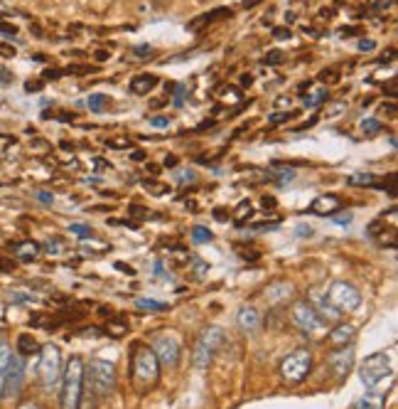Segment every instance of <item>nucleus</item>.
I'll use <instances>...</instances> for the list:
<instances>
[{"instance_id": "f257e3e1", "label": "nucleus", "mask_w": 398, "mask_h": 409, "mask_svg": "<svg viewBox=\"0 0 398 409\" xmlns=\"http://www.w3.org/2000/svg\"><path fill=\"white\" fill-rule=\"evenodd\" d=\"M130 370L138 392H148L160 380V360L155 357L150 345H136L130 353Z\"/></svg>"}, {"instance_id": "f03ea898", "label": "nucleus", "mask_w": 398, "mask_h": 409, "mask_svg": "<svg viewBox=\"0 0 398 409\" xmlns=\"http://www.w3.org/2000/svg\"><path fill=\"white\" fill-rule=\"evenodd\" d=\"M84 392V363L79 355H74L64 367L62 377V409H79Z\"/></svg>"}, {"instance_id": "7ed1b4c3", "label": "nucleus", "mask_w": 398, "mask_h": 409, "mask_svg": "<svg viewBox=\"0 0 398 409\" xmlns=\"http://www.w3.org/2000/svg\"><path fill=\"white\" fill-rule=\"evenodd\" d=\"M325 303H327L334 313H339V316H342V313H352V310L359 308L361 294H359L352 283L334 281L330 288H327V294H325Z\"/></svg>"}, {"instance_id": "20e7f679", "label": "nucleus", "mask_w": 398, "mask_h": 409, "mask_svg": "<svg viewBox=\"0 0 398 409\" xmlns=\"http://www.w3.org/2000/svg\"><path fill=\"white\" fill-rule=\"evenodd\" d=\"M310 370H312V353L305 350V348L293 350V353L285 355L283 363H280V375H283V380L288 382V384L302 382L310 375Z\"/></svg>"}, {"instance_id": "39448f33", "label": "nucleus", "mask_w": 398, "mask_h": 409, "mask_svg": "<svg viewBox=\"0 0 398 409\" xmlns=\"http://www.w3.org/2000/svg\"><path fill=\"white\" fill-rule=\"evenodd\" d=\"M224 343V330L211 325V328H204L202 335L197 338V345H194V365L197 367H206L211 360H214V353L221 348Z\"/></svg>"}, {"instance_id": "423d86ee", "label": "nucleus", "mask_w": 398, "mask_h": 409, "mask_svg": "<svg viewBox=\"0 0 398 409\" xmlns=\"http://www.w3.org/2000/svg\"><path fill=\"white\" fill-rule=\"evenodd\" d=\"M359 375H361V382H364L366 387H376L384 377L391 375V360H388V355L386 353L369 355V357L361 363V367H359Z\"/></svg>"}, {"instance_id": "0eeeda50", "label": "nucleus", "mask_w": 398, "mask_h": 409, "mask_svg": "<svg viewBox=\"0 0 398 409\" xmlns=\"http://www.w3.org/2000/svg\"><path fill=\"white\" fill-rule=\"evenodd\" d=\"M89 380H91V387L96 390V395H111L113 387H116V370L111 363L106 360H91L89 365Z\"/></svg>"}, {"instance_id": "6e6552de", "label": "nucleus", "mask_w": 398, "mask_h": 409, "mask_svg": "<svg viewBox=\"0 0 398 409\" xmlns=\"http://www.w3.org/2000/svg\"><path fill=\"white\" fill-rule=\"evenodd\" d=\"M40 377L44 382V387H55L59 380V370H62V353L57 345H44L40 348Z\"/></svg>"}, {"instance_id": "1a4fd4ad", "label": "nucleus", "mask_w": 398, "mask_h": 409, "mask_svg": "<svg viewBox=\"0 0 398 409\" xmlns=\"http://www.w3.org/2000/svg\"><path fill=\"white\" fill-rule=\"evenodd\" d=\"M290 318H293V323L298 328L307 330V333H315L320 328H325V321H322L320 310L312 303H307V301H298L293 306V310H290Z\"/></svg>"}, {"instance_id": "9d476101", "label": "nucleus", "mask_w": 398, "mask_h": 409, "mask_svg": "<svg viewBox=\"0 0 398 409\" xmlns=\"http://www.w3.org/2000/svg\"><path fill=\"white\" fill-rule=\"evenodd\" d=\"M152 353H155V357H157L163 365L175 367L179 363L182 348H179L177 338H172V335H160V338L152 340Z\"/></svg>"}, {"instance_id": "9b49d317", "label": "nucleus", "mask_w": 398, "mask_h": 409, "mask_svg": "<svg viewBox=\"0 0 398 409\" xmlns=\"http://www.w3.org/2000/svg\"><path fill=\"white\" fill-rule=\"evenodd\" d=\"M25 382V363L22 357H10L8 370H5V384H3V395L8 397H17L22 390Z\"/></svg>"}, {"instance_id": "f8f14e48", "label": "nucleus", "mask_w": 398, "mask_h": 409, "mask_svg": "<svg viewBox=\"0 0 398 409\" xmlns=\"http://www.w3.org/2000/svg\"><path fill=\"white\" fill-rule=\"evenodd\" d=\"M352 365H354V348H352V345L337 348V350L330 355V367L337 380H344V377L352 372Z\"/></svg>"}, {"instance_id": "ddd939ff", "label": "nucleus", "mask_w": 398, "mask_h": 409, "mask_svg": "<svg viewBox=\"0 0 398 409\" xmlns=\"http://www.w3.org/2000/svg\"><path fill=\"white\" fill-rule=\"evenodd\" d=\"M354 335H357V328L352 323H339L337 328H332V333L327 335V340H330V345L337 350V348H347V345H352V340H354Z\"/></svg>"}, {"instance_id": "4468645a", "label": "nucleus", "mask_w": 398, "mask_h": 409, "mask_svg": "<svg viewBox=\"0 0 398 409\" xmlns=\"http://www.w3.org/2000/svg\"><path fill=\"white\" fill-rule=\"evenodd\" d=\"M342 207V198L339 195H320L317 200H312V205H310V212L312 214H322V217H327V214H334V212Z\"/></svg>"}, {"instance_id": "2eb2a0df", "label": "nucleus", "mask_w": 398, "mask_h": 409, "mask_svg": "<svg viewBox=\"0 0 398 409\" xmlns=\"http://www.w3.org/2000/svg\"><path fill=\"white\" fill-rule=\"evenodd\" d=\"M236 323L241 325V330H246V333H256L261 328V316H258V310L253 306H244L236 313Z\"/></svg>"}, {"instance_id": "dca6fc26", "label": "nucleus", "mask_w": 398, "mask_h": 409, "mask_svg": "<svg viewBox=\"0 0 398 409\" xmlns=\"http://www.w3.org/2000/svg\"><path fill=\"white\" fill-rule=\"evenodd\" d=\"M10 249H13V254L20 259V261H32L35 256L40 254V244L37 242H17V244H10Z\"/></svg>"}, {"instance_id": "f3484780", "label": "nucleus", "mask_w": 398, "mask_h": 409, "mask_svg": "<svg viewBox=\"0 0 398 409\" xmlns=\"http://www.w3.org/2000/svg\"><path fill=\"white\" fill-rule=\"evenodd\" d=\"M155 84H157V77H155V74H138V77H133V82H130V91L138 94V97H143V94H150L152 89H155Z\"/></svg>"}, {"instance_id": "a211bd4d", "label": "nucleus", "mask_w": 398, "mask_h": 409, "mask_svg": "<svg viewBox=\"0 0 398 409\" xmlns=\"http://www.w3.org/2000/svg\"><path fill=\"white\" fill-rule=\"evenodd\" d=\"M226 15H231L229 8H221V10H214V13H204V15H199V17H194L187 28L190 30H202L204 25H211L214 20H221V17H226Z\"/></svg>"}, {"instance_id": "6ab92c4d", "label": "nucleus", "mask_w": 398, "mask_h": 409, "mask_svg": "<svg viewBox=\"0 0 398 409\" xmlns=\"http://www.w3.org/2000/svg\"><path fill=\"white\" fill-rule=\"evenodd\" d=\"M136 308L138 310H150V313H160V310H167L170 306L163 303V301H155V298H138Z\"/></svg>"}, {"instance_id": "aec40b11", "label": "nucleus", "mask_w": 398, "mask_h": 409, "mask_svg": "<svg viewBox=\"0 0 398 409\" xmlns=\"http://www.w3.org/2000/svg\"><path fill=\"white\" fill-rule=\"evenodd\" d=\"M17 350L22 355H35V353H40V343L32 338V335H20V338H17Z\"/></svg>"}, {"instance_id": "412c9836", "label": "nucleus", "mask_w": 398, "mask_h": 409, "mask_svg": "<svg viewBox=\"0 0 398 409\" xmlns=\"http://www.w3.org/2000/svg\"><path fill=\"white\" fill-rule=\"evenodd\" d=\"M10 348L8 343H0V397H3V384H5V370H8V363H10Z\"/></svg>"}, {"instance_id": "4be33fe9", "label": "nucleus", "mask_w": 398, "mask_h": 409, "mask_svg": "<svg viewBox=\"0 0 398 409\" xmlns=\"http://www.w3.org/2000/svg\"><path fill=\"white\" fill-rule=\"evenodd\" d=\"M251 214H253V205H251L248 200H244V202H238V207L233 212V222H236V225H244L246 220H251Z\"/></svg>"}, {"instance_id": "5701e85b", "label": "nucleus", "mask_w": 398, "mask_h": 409, "mask_svg": "<svg viewBox=\"0 0 398 409\" xmlns=\"http://www.w3.org/2000/svg\"><path fill=\"white\" fill-rule=\"evenodd\" d=\"M354 409H384V397L379 395L364 397V399H359L357 404H354Z\"/></svg>"}, {"instance_id": "b1692460", "label": "nucleus", "mask_w": 398, "mask_h": 409, "mask_svg": "<svg viewBox=\"0 0 398 409\" xmlns=\"http://www.w3.org/2000/svg\"><path fill=\"white\" fill-rule=\"evenodd\" d=\"M86 104H89V109L94 113H103L106 106H109V97H106V94H91Z\"/></svg>"}, {"instance_id": "393cba45", "label": "nucleus", "mask_w": 398, "mask_h": 409, "mask_svg": "<svg viewBox=\"0 0 398 409\" xmlns=\"http://www.w3.org/2000/svg\"><path fill=\"white\" fill-rule=\"evenodd\" d=\"M106 333H109L111 338H123L125 333H128V325L123 321H113V323L106 325Z\"/></svg>"}, {"instance_id": "a878e982", "label": "nucleus", "mask_w": 398, "mask_h": 409, "mask_svg": "<svg viewBox=\"0 0 398 409\" xmlns=\"http://www.w3.org/2000/svg\"><path fill=\"white\" fill-rule=\"evenodd\" d=\"M143 187H145V190H148L150 195H157V198L170 193V187H165V185L157 183V180H143Z\"/></svg>"}, {"instance_id": "bb28decb", "label": "nucleus", "mask_w": 398, "mask_h": 409, "mask_svg": "<svg viewBox=\"0 0 398 409\" xmlns=\"http://www.w3.org/2000/svg\"><path fill=\"white\" fill-rule=\"evenodd\" d=\"M381 121L379 118H366V121H361V131L366 133V136H376V133H381Z\"/></svg>"}, {"instance_id": "cd10ccee", "label": "nucleus", "mask_w": 398, "mask_h": 409, "mask_svg": "<svg viewBox=\"0 0 398 409\" xmlns=\"http://www.w3.org/2000/svg\"><path fill=\"white\" fill-rule=\"evenodd\" d=\"M172 178H175L177 183H194V180H197V173H194L192 168H182V170H175Z\"/></svg>"}, {"instance_id": "c85d7f7f", "label": "nucleus", "mask_w": 398, "mask_h": 409, "mask_svg": "<svg viewBox=\"0 0 398 409\" xmlns=\"http://www.w3.org/2000/svg\"><path fill=\"white\" fill-rule=\"evenodd\" d=\"M211 232L206 229V227H194L192 229V239H194V244H202V242H211Z\"/></svg>"}, {"instance_id": "c756f323", "label": "nucleus", "mask_w": 398, "mask_h": 409, "mask_svg": "<svg viewBox=\"0 0 398 409\" xmlns=\"http://www.w3.org/2000/svg\"><path fill=\"white\" fill-rule=\"evenodd\" d=\"M325 99H327V89H320V91H317V94H312V97H305V106L315 109V106H320Z\"/></svg>"}, {"instance_id": "7c9ffc66", "label": "nucleus", "mask_w": 398, "mask_h": 409, "mask_svg": "<svg viewBox=\"0 0 398 409\" xmlns=\"http://www.w3.org/2000/svg\"><path fill=\"white\" fill-rule=\"evenodd\" d=\"M371 183H376V178L371 173H357V175L349 178V185H371Z\"/></svg>"}, {"instance_id": "2f4dec72", "label": "nucleus", "mask_w": 398, "mask_h": 409, "mask_svg": "<svg viewBox=\"0 0 398 409\" xmlns=\"http://www.w3.org/2000/svg\"><path fill=\"white\" fill-rule=\"evenodd\" d=\"M133 141L125 138V136H118V138H109V148H116V151H123V148H130Z\"/></svg>"}, {"instance_id": "473e14b6", "label": "nucleus", "mask_w": 398, "mask_h": 409, "mask_svg": "<svg viewBox=\"0 0 398 409\" xmlns=\"http://www.w3.org/2000/svg\"><path fill=\"white\" fill-rule=\"evenodd\" d=\"M339 79V71L337 69H325V71H320V82H325V84H334Z\"/></svg>"}, {"instance_id": "72a5a7b5", "label": "nucleus", "mask_w": 398, "mask_h": 409, "mask_svg": "<svg viewBox=\"0 0 398 409\" xmlns=\"http://www.w3.org/2000/svg\"><path fill=\"white\" fill-rule=\"evenodd\" d=\"M69 232H71V234H76V237H89V234H91V227L74 222V225H69Z\"/></svg>"}, {"instance_id": "f704fd0d", "label": "nucleus", "mask_w": 398, "mask_h": 409, "mask_svg": "<svg viewBox=\"0 0 398 409\" xmlns=\"http://www.w3.org/2000/svg\"><path fill=\"white\" fill-rule=\"evenodd\" d=\"M293 116H295L293 111H285V113H271V116H268V121H271V124H285V121H290Z\"/></svg>"}, {"instance_id": "c9c22d12", "label": "nucleus", "mask_w": 398, "mask_h": 409, "mask_svg": "<svg viewBox=\"0 0 398 409\" xmlns=\"http://www.w3.org/2000/svg\"><path fill=\"white\" fill-rule=\"evenodd\" d=\"M283 59H285V55H283V52H278V50H275V52H271V55H266V59H263V62H266V64H268V67H273V64H280V62H283Z\"/></svg>"}, {"instance_id": "e433bc0d", "label": "nucleus", "mask_w": 398, "mask_h": 409, "mask_svg": "<svg viewBox=\"0 0 398 409\" xmlns=\"http://www.w3.org/2000/svg\"><path fill=\"white\" fill-rule=\"evenodd\" d=\"M128 214H130V217H150V212L145 210V207H140V205H130V207H128Z\"/></svg>"}, {"instance_id": "4c0bfd02", "label": "nucleus", "mask_w": 398, "mask_h": 409, "mask_svg": "<svg viewBox=\"0 0 398 409\" xmlns=\"http://www.w3.org/2000/svg\"><path fill=\"white\" fill-rule=\"evenodd\" d=\"M334 217V225H339V227H347L349 222H352V214L349 212H344V214H332Z\"/></svg>"}, {"instance_id": "58836bf2", "label": "nucleus", "mask_w": 398, "mask_h": 409, "mask_svg": "<svg viewBox=\"0 0 398 409\" xmlns=\"http://www.w3.org/2000/svg\"><path fill=\"white\" fill-rule=\"evenodd\" d=\"M150 126L165 128V126H170V118H167V116H152V118H150Z\"/></svg>"}, {"instance_id": "ea45409f", "label": "nucleus", "mask_w": 398, "mask_h": 409, "mask_svg": "<svg viewBox=\"0 0 398 409\" xmlns=\"http://www.w3.org/2000/svg\"><path fill=\"white\" fill-rule=\"evenodd\" d=\"M0 32H3V35H8V37H15V35H17V28L10 25V22H0Z\"/></svg>"}, {"instance_id": "a19ab883", "label": "nucleus", "mask_w": 398, "mask_h": 409, "mask_svg": "<svg viewBox=\"0 0 398 409\" xmlns=\"http://www.w3.org/2000/svg\"><path fill=\"white\" fill-rule=\"evenodd\" d=\"M10 146H15V136H0V153L8 151Z\"/></svg>"}, {"instance_id": "79ce46f5", "label": "nucleus", "mask_w": 398, "mask_h": 409, "mask_svg": "<svg viewBox=\"0 0 398 409\" xmlns=\"http://www.w3.org/2000/svg\"><path fill=\"white\" fill-rule=\"evenodd\" d=\"M133 52H136L138 57H150L152 55V47H150V44H138Z\"/></svg>"}, {"instance_id": "37998d69", "label": "nucleus", "mask_w": 398, "mask_h": 409, "mask_svg": "<svg viewBox=\"0 0 398 409\" xmlns=\"http://www.w3.org/2000/svg\"><path fill=\"white\" fill-rule=\"evenodd\" d=\"M374 47H376L374 40H359V50H361V52H371Z\"/></svg>"}, {"instance_id": "c03bdc74", "label": "nucleus", "mask_w": 398, "mask_h": 409, "mask_svg": "<svg viewBox=\"0 0 398 409\" xmlns=\"http://www.w3.org/2000/svg\"><path fill=\"white\" fill-rule=\"evenodd\" d=\"M273 37H275V40H288V37H290V30H285V28L273 30Z\"/></svg>"}, {"instance_id": "a18cd8bd", "label": "nucleus", "mask_w": 398, "mask_h": 409, "mask_svg": "<svg viewBox=\"0 0 398 409\" xmlns=\"http://www.w3.org/2000/svg\"><path fill=\"white\" fill-rule=\"evenodd\" d=\"M261 205H263V210H275V198H268V195H266V198L261 200Z\"/></svg>"}, {"instance_id": "49530a36", "label": "nucleus", "mask_w": 398, "mask_h": 409, "mask_svg": "<svg viewBox=\"0 0 398 409\" xmlns=\"http://www.w3.org/2000/svg\"><path fill=\"white\" fill-rule=\"evenodd\" d=\"M40 89H42V82H28V84H25V91H30V94H32V91H40Z\"/></svg>"}, {"instance_id": "de8ad7c7", "label": "nucleus", "mask_w": 398, "mask_h": 409, "mask_svg": "<svg viewBox=\"0 0 398 409\" xmlns=\"http://www.w3.org/2000/svg\"><path fill=\"white\" fill-rule=\"evenodd\" d=\"M0 55L3 57H15V50L13 47H8V44H0Z\"/></svg>"}, {"instance_id": "09e8293b", "label": "nucleus", "mask_w": 398, "mask_h": 409, "mask_svg": "<svg viewBox=\"0 0 398 409\" xmlns=\"http://www.w3.org/2000/svg\"><path fill=\"white\" fill-rule=\"evenodd\" d=\"M59 249H62L59 242H49V244H47V252H49V254H59Z\"/></svg>"}, {"instance_id": "8fccbe9b", "label": "nucleus", "mask_w": 398, "mask_h": 409, "mask_svg": "<svg viewBox=\"0 0 398 409\" xmlns=\"http://www.w3.org/2000/svg\"><path fill=\"white\" fill-rule=\"evenodd\" d=\"M37 198H40L42 202H55V195H52V193H37Z\"/></svg>"}, {"instance_id": "3c124183", "label": "nucleus", "mask_w": 398, "mask_h": 409, "mask_svg": "<svg viewBox=\"0 0 398 409\" xmlns=\"http://www.w3.org/2000/svg\"><path fill=\"white\" fill-rule=\"evenodd\" d=\"M214 217H217V220H229V212L221 210V207H217V210H214Z\"/></svg>"}, {"instance_id": "603ef678", "label": "nucleus", "mask_w": 398, "mask_h": 409, "mask_svg": "<svg viewBox=\"0 0 398 409\" xmlns=\"http://www.w3.org/2000/svg\"><path fill=\"white\" fill-rule=\"evenodd\" d=\"M165 165H167V168H175V165H177V155H167V158H165Z\"/></svg>"}, {"instance_id": "864d4df0", "label": "nucleus", "mask_w": 398, "mask_h": 409, "mask_svg": "<svg viewBox=\"0 0 398 409\" xmlns=\"http://www.w3.org/2000/svg\"><path fill=\"white\" fill-rule=\"evenodd\" d=\"M0 82H13V74L8 69H0Z\"/></svg>"}, {"instance_id": "5fc2aeb1", "label": "nucleus", "mask_w": 398, "mask_h": 409, "mask_svg": "<svg viewBox=\"0 0 398 409\" xmlns=\"http://www.w3.org/2000/svg\"><path fill=\"white\" fill-rule=\"evenodd\" d=\"M106 165H109V163H106L103 158H96V160H94V168H96V170H103Z\"/></svg>"}, {"instance_id": "6e6d98bb", "label": "nucleus", "mask_w": 398, "mask_h": 409, "mask_svg": "<svg viewBox=\"0 0 398 409\" xmlns=\"http://www.w3.org/2000/svg\"><path fill=\"white\" fill-rule=\"evenodd\" d=\"M275 106H290V97H280L275 101Z\"/></svg>"}, {"instance_id": "4d7b16f0", "label": "nucleus", "mask_w": 398, "mask_h": 409, "mask_svg": "<svg viewBox=\"0 0 398 409\" xmlns=\"http://www.w3.org/2000/svg\"><path fill=\"white\" fill-rule=\"evenodd\" d=\"M59 77V71H55V69H47L44 71V79H57Z\"/></svg>"}, {"instance_id": "13d9d810", "label": "nucleus", "mask_w": 398, "mask_h": 409, "mask_svg": "<svg viewBox=\"0 0 398 409\" xmlns=\"http://www.w3.org/2000/svg\"><path fill=\"white\" fill-rule=\"evenodd\" d=\"M310 86H312L310 82H302V84L298 86V91H300V94H305V91H310Z\"/></svg>"}, {"instance_id": "bf43d9fd", "label": "nucleus", "mask_w": 398, "mask_h": 409, "mask_svg": "<svg viewBox=\"0 0 398 409\" xmlns=\"http://www.w3.org/2000/svg\"><path fill=\"white\" fill-rule=\"evenodd\" d=\"M298 234H300V237H305V234H312V229H310V227H298Z\"/></svg>"}, {"instance_id": "052dcab7", "label": "nucleus", "mask_w": 398, "mask_h": 409, "mask_svg": "<svg viewBox=\"0 0 398 409\" xmlns=\"http://www.w3.org/2000/svg\"><path fill=\"white\" fill-rule=\"evenodd\" d=\"M0 269H5V271H8V269H13V264H10L8 259H0Z\"/></svg>"}, {"instance_id": "680f3d73", "label": "nucleus", "mask_w": 398, "mask_h": 409, "mask_svg": "<svg viewBox=\"0 0 398 409\" xmlns=\"http://www.w3.org/2000/svg\"><path fill=\"white\" fill-rule=\"evenodd\" d=\"M357 32H359V30H354V28H352V30H342L344 37H352V35H357Z\"/></svg>"}, {"instance_id": "e2e57ef3", "label": "nucleus", "mask_w": 398, "mask_h": 409, "mask_svg": "<svg viewBox=\"0 0 398 409\" xmlns=\"http://www.w3.org/2000/svg\"><path fill=\"white\" fill-rule=\"evenodd\" d=\"M143 158H145V153H143V151H136V153H133V160H143Z\"/></svg>"}, {"instance_id": "0e129e2a", "label": "nucleus", "mask_w": 398, "mask_h": 409, "mask_svg": "<svg viewBox=\"0 0 398 409\" xmlns=\"http://www.w3.org/2000/svg\"><path fill=\"white\" fill-rule=\"evenodd\" d=\"M106 57H109V52H106V50H101V52H96V59H106Z\"/></svg>"}, {"instance_id": "69168bd1", "label": "nucleus", "mask_w": 398, "mask_h": 409, "mask_svg": "<svg viewBox=\"0 0 398 409\" xmlns=\"http://www.w3.org/2000/svg\"><path fill=\"white\" fill-rule=\"evenodd\" d=\"M25 409H37V407H35V404H30V407H25Z\"/></svg>"}]
</instances>
